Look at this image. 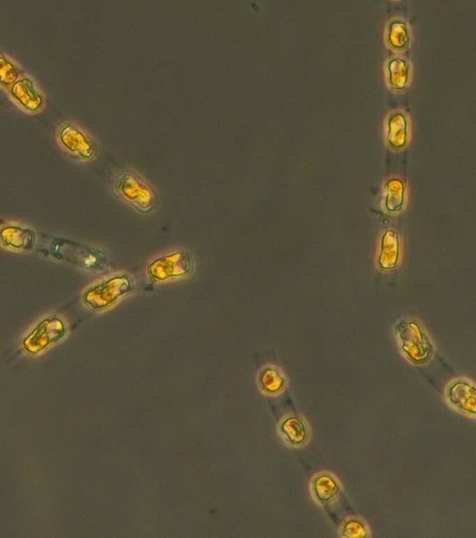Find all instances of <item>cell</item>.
Instances as JSON below:
<instances>
[{"instance_id":"10","label":"cell","mask_w":476,"mask_h":538,"mask_svg":"<svg viewBox=\"0 0 476 538\" xmlns=\"http://www.w3.org/2000/svg\"><path fill=\"white\" fill-rule=\"evenodd\" d=\"M36 240V235L30 228L15 224H7L1 227V245L9 250L30 251L34 248Z\"/></svg>"},{"instance_id":"7","label":"cell","mask_w":476,"mask_h":538,"mask_svg":"<svg viewBox=\"0 0 476 538\" xmlns=\"http://www.w3.org/2000/svg\"><path fill=\"white\" fill-rule=\"evenodd\" d=\"M278 432L283 443L291 448L305 447L311 438V428L307 420L296 414L283 417L278 424Z\"/></svg>"},{"instance_id":"6","label":"cell","mask_w":476,"mask_h":538,"mask_svg":"<svg viewBox=\"0 0 476 538\" xmlns=\"http://www.w3.org/2000/svg\"><path fill=\"white\" fill-rule=\"evenodd\" d=\"M61 146L72 157L82 161H90L97 154L96 143L77 128L67 125L58 134Z\"/></svg>"},{"instance_id":"1","label":"cell","mask_w":476,"mask_h":538,"mask_svg":"<svg viewBox=\"0 0 476 538\" xmlns=\"http://www.w3.org/2000/svg\"><path fill=\"white\" fill-rule=\"evenodd\" d=\"M50 249L57 259L82 268L101 270L107 264V257L103 252L72 239L56 238Z\"/></svg>"},{"instance_id":"3","label":"cell","mask_w":476,"mask_h":538,"mask_svg":"<svg viewBox=\"0 0 476 538\" xmlns=\"http://www.w3.org/2000/svg\"><path fill=\"white\" fill-rule=\"evenodd\" d=\"M131 289L130 277L126 274H119L89 287L84 294V300L92 309H103L113 305Z\"/></svg>"},{"instance_id":"5","label":"cell","mask_w":476,"mask_h":538,"mask_svg":"<svg viewBox=\"0 0 476 538\" xmlns=\"http://www.w3.org/2000/svg\"><path fill=\"white\" fill-rule=\"evenodd\" d=\"M65 332L63 321L57 317L47 318L41 321L24 339L23 345L29 352L38 353L62 338Z\"/></svg>"},{"instance_id":"12","label":"cell","mask_w":476,"mask_h":538,"mask_svg":"<svg viewBox=\"0 0 476 538\" xmlns=\"http://www.w3.org/2000/svg\"><path fill=\"white\" fill-rule=\"evenodd\" d=\"M258 383L261 390L269 396L280 394L286 386L284 375L274 367H267L261 371L258 376Z\"/></svg>"},{"instance_id":"11","label":"cell","mask_w":476,"mask_h":538,"mask_svg":"<svg viewBox=\"0 0 476 538\" xmlns=\"http://www.w3.org/2000/svg\"><path fill=\"white\" fill-rule=\"evenodd\" d=\"M446 395L456 410L468 416L475 415V388L471 383L463 379L456 380L448 386Z\"/></svg>"},{"instance_id":"8","label":"cell","mask_w":476,"mask_h":538,"mask_svg":"<svg viewBox=\"0 0 476 538\" xmlns=\"http://www.w3.org/2000/svg\"><path fill=\"white\" fill-rule=\"evenodd\" d=\"M403 326L408 331L406 332L401 327H399V333L404 353L410 360L415 363H419V358L417 351V348H419L422 355L426 361L431 355L433 351L432 345L429 341V339L417 323L406 322Z\"/></svg>"},{"instance_id":"9","label":"cell","mask_w":476,"mask_h":538,"mask_svg":"<svg viewBox=\"0 0 476 538\" xmlns=\"http://www.w3.org/2000/svg\"><path fill=\"white\" fill-rule=\"evenodd\" d=\"M341 490L339 480L328 472H320L311 478L310 491L315 502L321 506H329L338 498Z\"/></svg>"},{"instance_id":"2","label":"cell","mask_w":476,"mask_h":538,"mask_svg":"<svg viewBox=\"0 0 476 538\" xmlns=\"http://www.w3.org/2000/svg\"><path fill=\"white\" fill-rule=\"evenodd\" d=\"M115 193L137 212L151 213L156 207L155 190L137 174L126 171L121 174L114 184Z\"/></svg>"},{"instance_id":"4","label":"cell","mask_w":476,"mask_h":538,"mask_svg":"<svg viewBox=\"0 0 476 538\" xmlns=\"http://www.w3.org/2000/svg\"><path fill=\"white\" fill-rule=\"evenodd\" d=\"M194 268L192 256L177 251L156 258L147 266L149 277L154 282H165L188 275Z\"/></svg>"},{"instance_id":"13","label":"cell","mask_w":476,"mask_h":538,"mask_svg":"<svg viewBox=\"0 0 476 538\" xmlns=\"http://www.w3.org/2000/svg\"><path fill=\"white\" fill-rule=\"evenodd\" d=\"M341 532L343 537H365L368 535V528L363 520L359 518H350L345 521Z\"/></svg>"}]
</instances>
